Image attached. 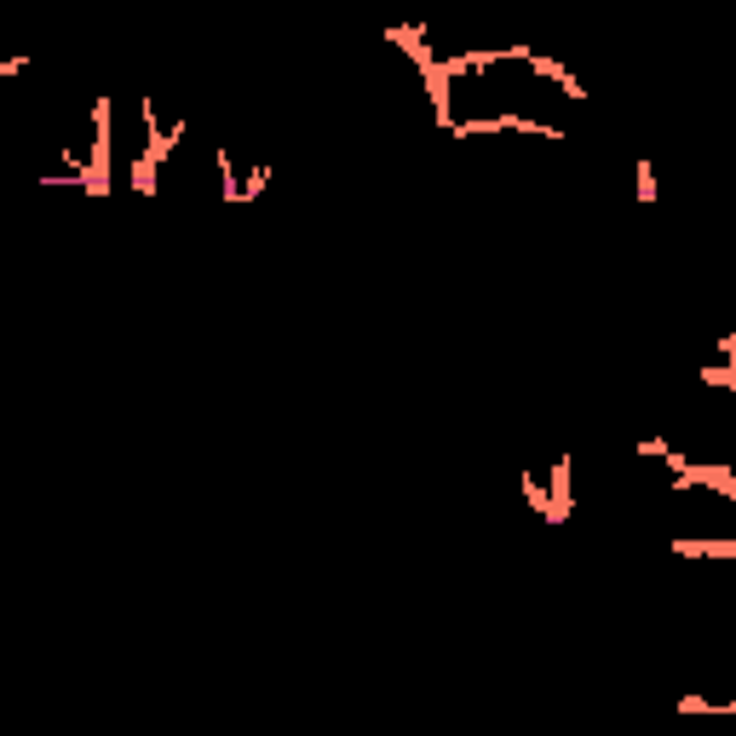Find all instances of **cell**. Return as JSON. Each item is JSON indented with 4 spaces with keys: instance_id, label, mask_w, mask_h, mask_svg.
<instances>
[{
    "instance_id": "cell-2",
    "label": "cell",
    "mask_w": 736,
    "mask_h": 736,
    "mask_svg": "<svg viewBox=\"0 0 736 736\" xmlns=\"http://www.w3.org/2000/svg\"><path fill=\"white\" fill-rule=\"evenodd\" d=\"M386 41H391L397 52H404V58H415V70H420V76L431 70V63H438V52H431L426 23H420V18H415V23H391V29H386Z\"/></svg>"
},
{
    "instance_id": "cell-6",
    "label": "cell",
    "mask_w": 736,
    "mask_h": 736,
    "mask_svg": "<svg viewBox=\"0 0 736 736\" xmlns=\"http://www.w3.org/2000/svg\"><path fill=\"white\" fill-rule=\"evenodd\" d=\"M518 484H524V500L535 507V518H547V489H541V478H535L529 466H524V473H518Z\"/></svg>"
},
{
    "instance_id": "cell-4",
    "label": "cell",
    "mask_w": 736,
    "mask_h": 736,
    "mask_svg": "<svg viewBox=\"0 0 736 736\" xmlns=\"http://www.w3.org/2000/svg\"><path fill=\"white\" fill-rule=\"evenodd\" d=\"M674 553L679 558H736V541L730 535H679Z\"/></svg>"
},
{
    "instance_id": "cell-3",
    "label": "cell",
    "mask_w": 736,
    "mask_h": 736,
    "mask_svg": "<svg viewBox=\"0 0 736 736\" xmlns=\"http://www.w3.org/2000/svg\"><path fill=\"white\" fill-rule=\"evenodd\" d=\"M576 495H570V455L553 460V489H547V524H570Z\"/></svg>"
},
{
    "instance_id": "cell-1",
    "label": "cell",
    "mask_w": 736,
    "mask_h": 736,
    "mask_svg": "<svg viewBox=\"0 0 736 736\" xmlns=\"http://www.w3.org/2000/svg\"><path fill=\"white\" fill-rule=\"evenodd\" d=\"M76 185L87 196H110V98L105 92L92 98V150H87V167Z\"/></svg>"
},
{
    "instance_id": "cell-5",
    "label": "cell",
    "mask_w": 736,
    "mask_h": 736,
    "mask_svg": "<svg viewBox=\"0 0 736 736\" xmlns=\"http://www.w3.org/2000/svg\"><path fill=\"white\" fill-rule=\"evenodd\" d=\"M633 196H639V202H645V208L656 202V167H650L645 156H639V161H633Z\"/></svg>"
}]
</instances>
